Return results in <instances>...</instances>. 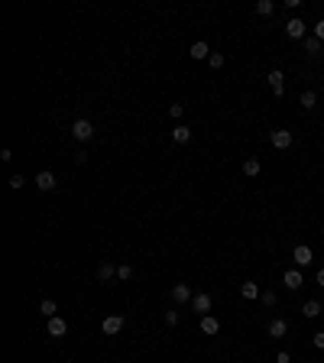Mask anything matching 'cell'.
Masks as SVG:
<instances>
[{"instance_id":"cell-30","label":"cell","mask_w":324,"mask_h":363,"mask_svg":"<svg viewBox=\"0 0 324 363\" xmlns=\"http://www.w3.org/2000/svg\"><path fill=\"white\" fill-rule=\"evenodd\" d=\"M314 39H318V43H324V20H318V23H314Z\"/></svg>"},{"instance_id":"cell-3","label":"cell","mask_w":324,"mask_h":363,"mask_svg":"<svg viewBox=\"0 0 324 363\" xmlns=\"http://www.w3.org/2000/svg\"><path fill=\"white\" fill-rule=\"evenodd\" d=\"M269 143H272L275 149H292L295 136H292V130H272V133H269Z\"/></svg>"},{"instance_id":"cell-14","label":"cell","mask_w":324,"mask_h":363,"mask_svg":"<svg viewBox=\"0 0 324 363\" xmlns=\"http://www.w3.org/2000/svg\"><path fill=\"white\" fill-rule=\"evenodd\" d=\"M191 140V127H175L172 130V143L175 146H182V143H188Z\"/></svg>"},{"instance_id":"cell-9","label":"cell","mask_w":324,"mask_h":363,"mask_svg":"<svg viewBox=\"0 0 324 363\" xmlns=\"http://www.w3.org/2000/svg\"><path fill=\"white\" fill-rule=\"evenodd\" d=\"M285 33H288V39H305V20L292 17V20L285 23Z\"/></svg>"},{"instance_id":"cell-20","label":"cell","mask_w":324,"mask_h":363,"mask_svg":"<svg viewBox=\"0 0 324 363\" xmlns=\"http://www.w3.org/2000/svg\"><path fill=\"white\" fill-rule=\"evenodd\" d=\"M240 295H243V298H250V302H253V298H259L263 292H259V285H256V282H243V285H240Z\"/></svg>"},{"instance_id":"cell-11","label":"cell","mask_w":324,"mask_h":363,"mask_svg":"<svg viewBox=\"0 0 324 363\" xmlns=\"http://www.w3.org/2000/svg\"><path fill=\"white\" fill-rule=\"evenodd\" d=\"M188 56L195 59V62H201V59H211V46L204 43V39H198V43H191V49H188Z\"/></svg>"},{"instance_id":"cell-5","label":"cell","mask_w":324,"mask_h":363,"mask_svg":"<svg viewBox=\"0 0 324 363\" xmlns=\"http://www.w3.org/2000/svg\"><path fill=\"white\" fill-rule=\"evenodd\" d=\"M46 331H49V337H65V331H68V321L55 314V318H49V321H46Z\"/></svg>"},{"instance_id":"cell-2","label":"cell","mask_w":324,"mask_h":363,"mask_svg":"<svg viewBox=\"0 0 324 363\" xmlns=\"http://www.w3.org/2000/svg\"><path fill=\"white\" fill-rule=\"evenodd\" d=\"M292 263L298 266V269H305V266H311V263H314V253H311V246L298 243V246L292 250Z\"/></svg>"},{"instance_id":"cell-29","label":"cell","mask_w":324,"mask_h":363,"mask_svg":"<svg viewBox=\"0 0 324 363\" xmlns=\"http://www.w3.org/2000/svg\"><path fill=\"white\" fill-rule=\"evenodd\" d=\"M165 324H169V327L178 324V311H175V308H172V311H165Z\"/></svg>"},{"instance_id":"cell-23","label":"cell","mask_w":324,"mask_h":363,"mask_svg":"<svg viewBox=\"0 0 324 363\" xmlns=\"http://www.w3.org/2000/svg\"><path fill=\"white\" fill-rule=\"evenodd\" d=\"M117 279H120V282H130V279H133V266H117Z\"/></svg>"},{"instance_id":"cell-10","label":"cell","mask_w":324,"mask_h":363,"mask_svg":"<svg viewBox=\"0 0 324 363\" xmlns=\"http://www.w3.org/2000/svg\"><path fill=\"white\" fill-rule=\"evenodd\" d=\"M269 88H272L275 98H282V94H285V75H282L279 68H275V72H269Z\"/></svg>"},{"instance_id":"cell-31","label":"cell","mask_w":324,"mask_h":363,"mask_svg":"<svg viewBox=\"0 0 324 363\" xmlns=\"http://www.w3.org/2000/svg\"><path fill=\"white\" fill-rule=\"evenodd\" d=\"M275 363H292V353H288V350H279V357H275Z\"/></svg>"},{"instance_id":"cell-1","label":"cell","mask_w":324,"mask_h":363,"mask_svg":"<svg viewBox=\"0 0 324 363\" xmlns=\"http://www.w3.org/2000/svg\"><path fill=\"white\" fill-rule=\"evenodd\" d=\"M72 136H75V140H81V143H88L94 136V123L85 120V117H78V120L72 123Z\"/></svg>"},{"instance_id":"cell-27","label":"cell","mask_w":324,"mask_h":363,"mask_svg":"<svg viewBox=\"0 0 324 363\" xmlns=\"http://www.w3.org/2000/svg\"><path fill=\"white\" fill-rule=\"evenodd\" d=\"M23 185H26V179H23V175H10V188H13V191H20Z\"/></svg>"},{"instance_id":"cell-28","label":"cell","mask_w":324,"mask_h":363,"mask_svg":"<svg viewBox=\"0 0 324 363\" xmlns=\"http://www.w3.org/2000/svg\"><path fill=\"white\" fill-rule=\"evenodd\" d=\"M259 302H263L266 308H272L275 305V292H263V295H259Z\"/></svg>"},{"instance_id":"cell-25","label":"cell","mask_w":324,"mask_h":363,"mask_svg":"<svg viewBox=\"0 0 324 363\" xmlns=\"http://www.w3.org/2000/svg\"><path fill=\"white\" fill-rule=\"evenodd\" d=\"M224 62H227V59H224V52H211L208 65H211V68H224Z\"/></svg>"},{"instance_id":"cell-16","label":"cell","mask_w":324,"mask_h":363,"mask_svg":"<svg viewBox=\"0 0 324 363\" xmlns=\"http://www.w3.org/2000/svg\"><path fill=\"white\" fill-rule=\"evenodd\" d=\"M201 331L204 334H217L220 331V321L214 318V314H204V318H201Z\"/></svg>"},{"instance_id":"cell-21","label":"cell","mask_w":324,"mask_h":363,"mask_svg":"<svg viewBox=\"0 0 324 363\" xmlns=\"http://www.w3.org/2000/svg\"><path fill=\"white\" fill-rule=\"evenodd\" d=\"M314 104H318V94H314L311 88H308V91H301V107H305V111H311Z\"/></svg>"},{"instance_id":"cell-18","label":"cell","mask_w":324,"mask_h":363,"mask_svg":"<svg viewBox=\"0 0 324 363\" xmlns=\"http://www.w3.org/2000/svg\"><path fill=\"white\" fill-rule=\"evenodd\" d=\"M39 311H43V318H46V321H49V318H55V311H59L55 298H43V302H39Z\"/></svg>"},{"instance_id":"cell-13","label":"cell","mask_w":324,"mask_h":363,"mask_svg":"<svg viewBox=\"0 0 324 363\" xmlns=\"http://www.w3.org/2000/svg\"><path fill=\"white\" fill-rule=\"evenodd\" d=\"M288 334V321L285 318H272L269 321V337H285Z\"/></svg>"},{"instance_id":"cell-6","label":"cell","mask_w":324,"mask_h":363,"mask_svg":"<svg viewBox=\"0 0 324 363\" xmlns=\"http://www.w3.org/2000/svg\"><path fill=\"white\" fill-rule=\"evenodd\" d=\"M211 305H214V298H211V295H208V292H198V295H195V298H191V308H195V311H198V314H201V318H204V314H208V311H211Z\"/></svg>"},{"instance_id":"cell-12","label":"cell","mask_w":324,"mask_h":363,"mask_svg":"<svg viewBox=\"0 0 324 363\" xmlns=\"http://www.w3.org/2000/svg\"><path fill=\"white\" fill-rule=\"evenodd\" d=\"M36 188H39V191H52V188H55V175L49 172V169H43V172L36 175Z\"/></svg>"},{"instance_id":"cell-32","label":"cell","mask_w":324,"mask_h":363,"mask_svg":"<svg viewBox=\"0 0 324 363\" xmlns=\"http://www.w3.org/2000/svg\"><path fill=\"white\" fill-rule=\"evenodd\" d=\"M314 347H318V350H324V331L314 334Z\"/></svg>"},{"instance_id":"cell-26","label":"cell","mask_w":324,"mask_h":363,"mask_svg":"<svg viewBox=\"0 0 324 363\" xmlns=\"http://www.w3.org/2000/svg\"><path fill=\"white\" fill-rule=\"evenodd\" d=\"M182 114H185V107H182V104H169V117H172V120H178Z\"/></svg>"},{"instance_id":"cell-19","label":"cell","mask_w":324,"mask_h":363,"mask_svg":"<svg viewBox=\"0 0 324 363\" xmlns=\"http://www.w3.org/2000/svg\"><path fill=\"white\" fill-rule=\"evenodd\" d=\"M259 172H263V162H259V159H246V162H243V175H250V179H256Z\"/></svg>"},{"instance_id":"cell-15","label":"cell","mask_w":324,"mask_h":363,"mask_svg":"<svg viewBox=\"0 0 324 363\" xmlns=\"http://www.w3.org/2000/svg\"><path fill=\"white\" fill-rule=\"evenodd\" d=\"M301 314H305V318H318L321 314V302L318 298H308V302L301 305Z\"/></svg>"},{"instance_id":"cell-24","label":"cell","mask_w":324,"mask_h":363,"mask_svg":"<svg viewBox=\"0 0 324 363\" xmlns=\"http://www.w3.org/2000/svg\"><path fill=\"white\" fill-rule=\"evenodd\" d=\"M305 49H308V56H318V52H321V43L314 36H305Z\"/></svg>"},{"instance_id":"cell-33","label":"cell","mask_w":324,"mask_h":363,"mask_svg":"<svg viewBox=\"0 0 324 363\" xmlns=\"http://www.w3.org/2000/svg\"><path fill=\"white\" fill-rule=\"evenodd\" d=\"M314 282H318L321 289H324V269H318V276H314Z\"/></svg>"},{"instance_id":"cell-8","label":"cell","mask_w":324,"mask_h":363,"mask_svg":"<svg viewBox=\"0 0 324 363\" xmlns=\"http://www.w3.org/2000/svg\"><path fill=\"white\" fill-rule=\"evenodd\" d=\"M282 282H285L288 292H295V289H301V285H305V276H301V269H288L285 276H282Z\"/></svg>"},{"instance_id":"cell-22","label":"cell","mask_w":324,"mask_h":363,"mask_svg":"<svg viewBox=\"0 0 324 363\" xmlns=\"http://www.w3.org/2000/svg\"><path fill=\"white\" fill-rule=\"evenodd\" d=\"M272 10H275V0H259V4H256L259 17H272Z\"/></svg>"},{"instance_id":"cell-7","label":"cell","mask_w":324,"mask_h":363,"mask_svg":"<svg viewBox=\"0 0 324 363\" xmlns=\"http://www.w3.org/2000/svg\"><path fill=\"white\" fill-rule=\"evenodd\" d=\"M101 331L107 334V337H114V334L123 331V314H110V318H104V324H101Z\"/></svg>"},{"instance_id":"cell-17","label":"cell","mask_w":324,"mask_h":363,"mask_svg":"<svg viewBox=\"0 0 324 363\" xmlns=\"http://www.w3.org/2000/svg\"><path fill=\"white\" fill-rule=\"evenodd\" d=\"M114 276H117V266L114 263H101L98 266V279H101V282H110Z\"/></svg>"},{"instance_id":"cell-4","label":"cell","mask_w":324,"mask_h":363,"mask_svg":"<svg viewBox=\"0 0 324 363\" xmlns=\"http://www.w3.org/2000/svg\"><path fill=\"white\" fill-rule=\"evenodd\" d=\"M172 298H175V305H191V298H195V292H191V285L178 282V285H172Z\"/></svg>"}]
</instances>
